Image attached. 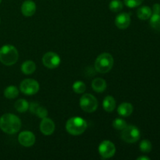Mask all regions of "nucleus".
I'll return each instance as SVG.
<instances>
[{"mask_svg":"<svg viewBox=\"0 0 160 160\" xmlns=\"http://www.w3.org/2000/svg\"><path fill=\"white\" fill-rule=\"evenodd\" d=\"M21 128V120L16 115L6 113L0 117V129L3 132L13 134L18 132Z\"/></svg>","mask_w":160,"mask_h":160,"instance_id":"obj_1","label":"nucleus"},{"mask_svg":"<svg viewBox=\"0 0 160 160\" xmlns=\"http://www.w3.org/2000/svg\"><path fill=\"white\" fill-rule=\"evenodd\" d=\"M19 53L11 45H5L0 48V62L6 66H12L17 62Z\"/></svg>","mask_w":160,"mask_h":160,"instance_id":"obj_2","label":"nucleus"},{"mask_svg":"<svg viewBox=\"0 0 160 160\" xmlns=\"http://www.w3.org/2000/svg\"><path fill=\"white\" fill-rule=\"evenodd\" d=\"M87 122L79 117H74L69 119L66 123V130L69 134L73 136L82 134L87 129Z\"/></svg>","mask_w":160,"mask_h":160,"instance_id":"obj_3","label":"nucleus"},{"mask_svg":"<svg viewBox=\"0 0 160 160\" xmlns=\"http://www.w3.org/2000/svg\"><path fill=\"white\" fill-rule=\"evenodd\" d=\"M113 57L109 52H103L96 58L95 62V68L100 73H106L111 70L113 66Z\"/></svg>","mask_w":160,"mask_h":160,"instance_id":"obj_4","label":"nucleus"},{"mask_svg":"<svg viewBox=\"0 0 160 160\" xmlns=\"http://www.w3.org/2000/svg\"><path fill=\"white\" fill-rule=\"evenodd\" d=\"M141 132L137 127L134 125H127L121 131V138L127 143L133 144L140 139Z\"/></svg>","mask_w":160,"mask_h":160,"instance_id":"obj_5","label":"nucleus"},{"mask_svg":"<svg viewBox=\"0 0 160 160\" xmlns=\"http://www.w3.org/2000/svg\"><path fill=\"white\" fill-rule=\"evenodd\" d=\"M80 106L86 112H93L98 108V100L92 94H84L80 99Z\"/></svg>","mask_w":160,"mask_h":160,"instance_id":"obj_6","label":"nucleus"},{"mask_svg":"<svg viewBox=\"0 0 160 160\" xmlns=\"http://www.w3.org/2000/svg\"><path fill=\"white\" fill-rule=\"evenodd\" d=\"M39 84L34 79H25L20 83V90L23 94L27 95H33L39 91Z\"/></svg>","mask_w":160,"mask_h":160,"instance_id":"obj_7","label":"nucleus"},{"mask_svg":"<svg viewBox=\"0 0 160 160\" xmlns=\"http://www.w3.org/2000/svg\"><path fill=\"white\" fill-rule=\"evenodd\" d=\"M98 152L102 159H109L115 155L116 147L110 141H103L98 146Z\"/></svg>","mask_w":160,"mask_h":160,"instance_id":"obj_8","label":"nucleus"},{"mask_svg":"<svg viewBox=\"0 0 160 160\" xmlns=\"http://www.w3.org/2000/svg\"><path fill=\"white\" fill-rule=\"evenodd\" d=\"M42 62L47 68L55 69L59 66L61 59L57 53L53 52H48L42 57Z\"/></svg>","mask_w":160,"mask_h":160,"instance_id":"obj_9","label":"nucleus"},{"mask_svg":"<svg viewBox=\"0 0 160 160\" xmlns=\"http://www.w3.org/2000/svg\"><path fill=\"white\" fill-rule=\"evenodd\" d=\"M18 142L22 146L31 147L35 143V136L31 131H23L19 134Z\"/></svg>","mask_w":160,"mask_h":160,"instance_id":"obj_10","label":"nucleus"},{"mask_svg":"<svg viewBox=\"0 0 160 160\" xmlns=\"http://www.w3.org/2000/svg\"><path fill=\"white\" fill-rule=\"evenodd\" d=\"M55 128H56V125L52 120L47 117L42 119L40 123V131L44 135L48 136L52 134L55 131Z\"/></svg>","mask_w":160,"mask_h":160,"instance_id":"obj_11","label":"nucleus"},{"mask_svg":"<svg viewBox=\"0 0 160 160\" xmlns=\"http://www.w3.org/2000/svg\"><path fill=\"white\" fill-rule=\"evenodd\" d=\"M131 17L127 12L119 14L115 19V25L120 30L127 29L131 24Z\"/></svg>","mask_w":160,"mask_h":160,"instance_id":"obj_12","label":"nucleus"},{"mask_svg":"<svg viewBox=\"0 0 160 160\" xmlns=\"http://www.w3.org/2000/svg\"><path fill=\"white\" fill-rule=\"evenodd\" d=\"M36 12V4L32 0H26L22 3L21 12L27 17H32Z\"/></svg>","mask_w":160,"mask_h":160,"instance_id":"obj_13","label":"nucleus"},{"mask_svg":"<svg viewBox=\"0 0 160 160\" xmlns=\"http://www.w3.org/2000/svg\"><path fill=\"white\" fill-rule=\"evenodd\" d=\"M133 110H134L133 106L129 102L121 103L117 108V112H118L119 115L123 117H128L131 116L133 112Z\"/></svg>","mask_w":160,"mask_h":160,"instance_id":"obj_14","label":"nucleus"},{"mask_svg":"<svg viewBox=\"0 0 160 160\" xmlns=\"http://www.w3.org/2000/svg\"><path fill=\"white\" fill-rule=\"evenodd\" d=\"M106 81L101 78H95L92 82V88L95 92L102 93L106 89Z\"/></svg>","mask_w":160,"mask_h":160,"instance_id":"obj_15","label":"nucleus"},{"mask_svg":"<svg viewBox=\"0 0 160 160\" xmlns=\"http://www.w3.org/2000/svg\"><path fill=\"white\" fill-rule=\"evenodd\" d=\"M103 109L108 112H111L116 108V100L111 95H108L104 98L102 102Z\"/></svg>","mask_w":160,"mask_h":160,"instance_id":"obj_16","label":"nucleus"},{"mask_svg":"<svg viewBox=\"0 0 160 160\" xmlns=\"http://www.w3.org/2000/svg\"><path fill=\"white\" fill-rule=\"evenodd\" d=\"M36 70V64L32 60H26L21 65L22 73L26 75L32 74Z\"/></svg>","mask_w":160,"mask_h":160,"instance_id":"obj_17","label":"nucleus"},{"mask_svg":"<svg viewBox=\"0 0 160 160\" xmlns=\"http://www.w3.org/2000/svg\"><path fill=\"white\" fill-rule=\"evenodd\" d=\"M152 11L151 8L146 6L139 8L137 11L138 17L142 20H146L149 19L152 16Z\"/></svg>","mask_w":160,"mask_h":160,"instance_id":"obj_18","label":"nucleus"},{"mask_svg":"<svg viewBox=\"0 0 160 160\" xmlns=\"http://www.w3.org/2000/svg\"><path fill=\"white\" fill-rule=\"evenodd\" d=\"M29 102L23 98L18 99L15 102V109L19 112H25L29 109Z\"/></svg>","mask_w":160,"mask_h":160,"instance_id":"obj_19","label":"nucleus"},{"mask_svg":"<svg viewBox=\"0 0 160 160\" xmlns=\"http://www.w3.org/2000/svg\"><path fill=\"white\" fill-rule=\"evenodd\" d=\"M19 95V90L16 86L10 85L6 88L4 91V95L6 98L13 99L16 98Z\"/></svg>","mask_w":160,"mask_h":160,"instance_id":"obj_20","label":"nucleus"},{"mask_svg":"<svg viewBox=\"0 0 160 160\" xmlns=\"http://www.w3.org/2000/svg\"><path fill=\"white\" fill-rule=\"evenodd\" d=\"M150 25L152 28L160 31V14L153 13L150 17Z\"/></svg>","mask_w":160,"mask_h":160,"instance_id":"obj_21","label":"nucleus"},{"mask_svg":"<svg viewBox=\"0 0 160 160\" xmlns=\"http://www.w3.org/2000/svg\"><path fill=\"white\" fill-rule=\"evenodd\" d=\"M109 9H110L112 12H120V10H122L123 7V4L120 0H112V1L109 2Z\"/></svg>","mask_w":160,"mask_h":160,"instance_id":"obj_22","label":"nucleus"},{"mask_svg":"<svg viewBox=\"0 0 160 160\" xmlns=\"http://www.w3.org/2000/svg\"><path fill=\"white\" fill-rule=\"evenodd\" d=\"M73 90L77 94H82L86 91V85L83 81H78L73 83Z\"/></svg>","mask_w":160,"mask_h":160,"instance_id":"obj_23","label":"nucleus"},{"mask_svg":"<svg viewBox=\"0 0 160 160\" xmlns=\"http://www.w3.org/2000/svg\"><path fill=\"white\" fill-rule=\"evenodd\" d=\"M139 148L140 150L144 153H148L151 152L152 148V145L151 142L149 140H143L141 142L140 145H139Z\"/></svg>","mask_w":160,"mask_h":160,"instance_id":"obj_24","label":"nucleus"},{"mask_svg":"<svg viewBox=\"0 0 160 160\" xmlns=\"http://www.w3.org/2000/svg\"><path fill=\"white\" fill-rule=\"evenodd\" d=\"M112 126L116 130L122 131L127 127V123L122 118H117L112 122Z\"/></svg>","mask_w":160,"mask_h":160,"instance_id":"obj_25","label":"nucleus"},{"mask_svg":"<svg viewBox=\"0 0 160 160\" xmlns=\"http://www.w3.org/2000/svg\"><path fill=\"white\" fill-rule=\"evenodd\" d=\"M143 0H124V4L129 8H135L140 6Z\"/></svg>","mask_w":160,"mask_h":160,"instance_id":"obj_26","label":"nucleus"},{"mask_svg":"<svg viewBox=\"0 0 160 160\" xmlns=\"http://www.w3.org/2000/svg\"><path fill=\"white\" fill-rule=\"evenodd\" d=\"M36 115L41 119L45 118L48 116V110L46 109V108L43 107V106H39L36 112Z\"/></svg>","mask_w":160,"mask_h":160,"instance_id":"obj_27","label":"nucleus"},{"mask_svg":"<svg viewBox=\"0 0 160 160\" xmlns=\"http://www.w3.org/2000/svg\"><path fill=\"white\" fill-rule=\"evenodd\" d=\"M39 104L38 102H31V104L29 105V109H30V112L33 114H36V112H37V109L39 107Z\"/></svg>","mask_w":160,"mask_h":160,"instance_id":"obj_28","label":"nucleus"},{"mask_svg":"<svg viewBox=\"0 0 160 160\" xmlns=\"http://www.w3.org/2000/svg\"><path fill=\"white\" fill-rule=\"evenodd\" d=\"M153 13H157L160 14V4L159 3H156L153 5L152 6V10Z\"/></svg>","mask_w":160,"mask_h":160,"instance_id":"obj_29","label":"nucleus"},{"mask_svg":"<svg viewBox=\"0 0 160 160\" xmlns=\"http://www.w3.org/2000/svg\"><path fill=\"white\" fill-rule=\"evenodd\" d=\"M138 160H150L149 157H147V156H140L137 159Z\"/></svg>","mask_w":160,"mask_h":160,"instance_id":"obj_30","label":"nucleus"},{"mask_svg":"<svg viewBox=\"0 0 160 160\" xmlns=\"http://www.w3.org/2000/svg\"><path fill=\"white\" fill-rule=\"evenodd\" d=\"M2 2V0H0V3H1Z\"/></svg>","mask_w":160,"mask_h":160,"instance_id":"obj_31","label":"nucleus"},{"mask_svg":"<svg viewBox=\"0 0 160 160\" xmlns=\"http://www.w3.org/2000/svg\"><path fill=\"white\" fill-rule=\"evenodd\" d=\"M0 21H1V20H0Z\"/></svg>","mask_w":160,"mask_h":160,"instance_id":"obj_32","label":"nucleus"}]
</instances>
